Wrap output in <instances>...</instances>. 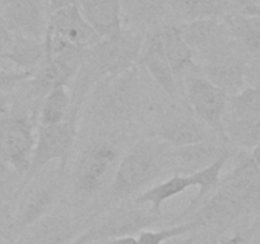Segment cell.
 Listing matches in <instances>:
<instances>
[{
    "mask_svg": "<svg viewBox=\"0 0 260 244\" xmlns=\"http://www.w3.org/2000/svg\"><path fill=\"white\" fill-rule=\"evenodd\" d=\"M259 205L260 169L251 154L241 150L235 154L232 169L191 221L198 229H223Z\"/></svg>",
    "mask_w": 260,
    "mask_h": 244,
    "instance_id": "6da1fadb",
    "label": "cell"
},
{
    "mask_svg": "<svg viewBox=\"0 0 260 244\" xmlns=\"http://www.w3.org/2000/svg\"><path fill=\"white\" fill-rule=\"evenodd\" d=\"M174 146L158 138L141 140L132 146L117 166L111 182L114 198L141 195L144 188L166 171H172Z\"/></svg>",
    "mask_w": 260,
    "mask_h": 244,
    "instance_id": "7a4b0ae2",
    "label": "cell"
},
{
    "mask_svg": "<svg viewBox=\"0 0 260 244\" xmlns=\"http://www.w3.org/2000/svg\"><path fill=\"white\" fill-rule=\"evenodd\" d=\"M101 41L99 34L84 19L78 6H68L51 13L47 24L46 51L62 49L89 50Z\"/></svg>",
    "mask_w": 260,
    "mask_h": 244,
    "instance_id": "3957f363",
    "label": "cell"
},
{
    "mask_svg": "<svg viewBox=\"0 0 260 244\" xmlns=\"http://www.w3.org/2000/svg\"><path fill=\"white\" fill-rule=\"evenodd\" d=\"M120 163L119 151L112 144L100 141L87 146L78 159L76 191L78 195L92 196L111 183Z\"/></svg>",
    "mask_w": 260,
    "mask_h": 244,
    "instance_id": "277c9868",
    "label": "cell"
},
{
    "mask_svg": "<svg viewBox=\"0 0 260 244\" xmlns=\"http://www.w3.org/2000/svg\"><path fill=\"white\" fill-rule=\"evenodd\" d=\"M77 107L72 109L68 118L61 124L52 126L39 125L31 168L27 177H34L40 173L51 161H59V173L62 174L76 139Z\"/></svg>",
    "mask_w": 260,
    "mask_h": 244,
    "instance_id": "5b68a950",
    "label": "cell"
},
{
    "mask_svg": "<svg viewBox=\"0 0 260 244\" xmlns=\"http://www.w3.org/2000/svg\"><path fill=\"white\" fill-rule=\"evenodd\" d=\"M142 38L134 33L121 31L119 36L109 39H101L92 47L88 54L92 68L99 76H119L133 69L136 61L141 56Z\"/></svg>",
    "mask_w": 260,
    "mask_h": 244,
    "instance_id": "8992f818",
    "label": "cell"
},
{
    "mask_svg": "<svg viewBox=\"0 0 260 244\" xmlns=\"http://www.w3.org/2000/svg\"><path fill=\"white\" fill-rule=\"evenodd\" d=\"M185 94L197 118L213 130L222 143L229 144L224 130V114L230 97L203 76H191L186 82Z\"/></svg>",
    "mask_w": 260,
    "mask_h": 244,
    "instance_id": "52a82bcc",
    "label": "cell"
},
{
    "mask_svg": "<svg viewBox=\"0 0 260 244\" xmlns=\"http://www.w3.org/2000/svg\"><path fill=\"white\" fill-rule=\"evenodd\" d=\"M34 122L27 116H8L0 121V159L22 177L28 176L35 148Z\"/></svg>",
    "mask_w": 260,
    "mask_h": 244,
    "instance_id": "ba28073f",
    "label": "cell"
},
{
    "mask_svg": "<svg viewBox=\"0 0 260 244\" xmlns=\"http://www.w3.org/2000/svg\"><path fill=\"white\" fill-rule=\"evenodd\" d=\"M182 38L194 52L197 66L230 49V37L226 23L219 19H198L177 26Z\"/></svg>",
    "mask_w": 260,
    "mask_h": 244,
    "instance_id": "9c48e42d",
    "label": "cell"
},
{
    "mask_svg": "<svg viewBox=\"0 0 260 244\" xmlns=\"http://www.w3.org/2000/svg\"><path fill=\"white\" fill-rule=\"evenodd\" d=\"M161 215L139 209H125L117 213L111 214L106 219L89 229L86 234L79 236L69 244H88L104 239H115L119 236L133 235L134 233H141L149 225L156 223Z\"/></svg>",
    "mask_w": 260,
    "mask_h": 244,
    "instance_id": "30bf717a",
    "label": "cell"
},
{
    "mask_svg": "<svg viewBox=\"0 0 260 244\" xmlns=\"http://www.w3.org/2000/svg\"><path fill=\"white\" fill-rule=\"evenodd\" d=\"M2 18L14 34L45 39L47 31L45 0H0Z\"/></svg>",
    "mask_w": 260,
    "mask_h": 244,
    "instance_id": "8fae6325",
    "label": "cell"
},
{
    "mask_svg": "<svg viewBox=\"0 0 260 244\" xmlns=\"http://www.w3.org/2000/svg\"><path fill=\"white\" fill-rule=\"evenodd\" d=\"M203 78L213 83L229 97L239 93L246 83V66L234 56L231 49L216 55L198 66Z\"/></svg>",
    "mask_w": 260,
    "mask_h": 244,
    "instance_id": "7c38bea8",
    "label": "cell"
},
{
    "mask_svg": "<svg viewBox=\"0 0 260 244\" xmlns=\"http://www.w3.org/2000/svg\"><path fill=\"white\" fill-rule=\"evenodd\" d=\"M139 61L147 69L153 80L158 84L159 88L164 89L165 93L170 97L176 96L177 80L165 52L161 26L152 29L148 34L142 47Z\"/></svg>",
    "mask_w": 260,
    "mask_h": 244,
    "instance_id": "4fadbf2b",
    "label": "cell"
},
{
    "mask_svg": "<svg viewBox=\"0 0 260 244\" xmlns=\"http://www.w3.org/2000/svg\"><path fill=\"white\" fill-rule=\"evenodd\" d=\"M78 8L101 39L121 33L122 0H79Z\"/></svg>",
    "mask_w": 260,
    "mask_h": 244,
    "instance_id": "5bb4252c",
    "label": "cell"
},
{
    "mask_svg": "<svg viewBox=\"0 0 260 244\" xmlns=\"http://www.w3.org/2000/svg\"><path fill=\"white\" fill-rule=\"evenodd\" d=\"M234 153L224 145H218L211 140L202 141L192 145L174 148L172 154V171L174 174L190 176L221 158L222 155Z\"/></svg>",
    "mask_w": 260,
    "mask_h": 244,
    "instance_id": "9a60e30c",
    "label": "cell"
},
{
    "mask_svg": "<svg viewBox=\"0 0 260 244\" xmlns=\"http://www.w3.org/2000/svg\"><path fill=\"white\" fill-rule=\"evenodd\" d=\"M211 129L201 119L189 116H174L159 128L157 138L174 148L192 145L211 139Z\"/></svg>",
    "mask_w": 260,
    "mask_h": 244,
    "instance_id": "2e32d148",
    "label": "cell"
},
{
    "mask_svg": "<svg viewBox=\"0 0 260 244\" xmlns=\"http://www.w3.org/2000/svg\"><path fill=\"white\" fill-rule=\"evenodd\" d=\"M234 153L226 154V155H222L221 158L217 159L214 163H212L211 166L206 167V168L201 169V171L195 172V173L190 174V181H191L192 187H198V193L190 201V204L187 205V208L182 211L180 215H177L174 219L172 223H179V221L184 220L187 215L192 213L195 209L198 208L202 204V201L212 193L213 191H216V188L218 187L219 182H221V174L223 171L224 164L229 161V159H231L234 156Z\"/></svg>",
    "mask_w": 260,
    "mask_h": 244,
    "instance_id": "e0dca14e",
    "label": "cell"
},
{
    "mask_svg": "<svg viewBox=\"0 0 260 244\" xmlns=\"http://www.w3.org/2000/svg\"><path fill=\"white\" fill-rule=\"evenodd\" d=\"M162 37H164V47L166 56L170 61L175 76L181 75L187 70H195L194 52L189 45L185 42L180 33L179 28L175 24H164L161 26Z\"/></svg>",
    "mask_w": 260,
    "mask_h": 244,
    "instance_id": "ac0fdd59",
    "label": "cell"
},
{
    "mask_svg": "<svg viewBox=\"0 0 260 244\" xmlns=\"http://www.w3.org/2000/svg\"><path fill=\"white\" fill-rule=\"evenodd\" d=\"M172 12L182 23L198 19H219L227 16L230 0H171Z\"/></svg>",
    "mask_w": 260,
    "mask_h": 244,
    "instance_id": "d6986e66",
    "label": "cell"
},
{
    "mask_svg": "<svg viewBox=\"0 0 260 244\" xmlns=\"http://www.w3.org/2000/svg\"><path fill=\"white\" fill-rule=\"evenodd\" d=\"M189 187H192L189 176L174 174L170 178L162 181L158 185L143 191L141 195L137 196L136 202L139 205H149L153 213L161 215L162 205L166 201L179 196L180 193L186 191Z\"/></svg>",
    "mask_w": 260,
    "mask_h": 244,
    "instance_id": "ffe728a7",
    "label": "cell"
},
{
    "mask_svg": "<svg viewBox=\"0 0 260 244\" xmlns=\"http://www.w3.org/2000/svg\"><path fill=\"white\" fill-rule=\"evenodd\" d=\"M45 54H46L45 39L14 34L6 61L12 63L21 70H34L44 61Z\"/></svg>",
    "mask_w": 260,
    "mask_h": 244,
    "instance_id": "44dd1931",
    "label": "cell"
},
{
    "mask_svg": "<svg viewBox=\"0 0 260 244\" xmlns=\"http://www.w3.org/2000/svg\"><path fill=\"white\" fill-rule=\"evenodd\" d=\"M55 196H56V188L54 186L40 188L36 192L31 193L19 208L12 226L16 230H23L39 221L42 216L49 213L51 206L54 205Z\"/></svg>",
    "mask_w": 260,
    "mask_h": 244,
    "instance_id": "7402d4cb",
    "label": "cell"
},
{
    "mask_svg": "<svg viewBox=\"0 0 260 244\" xmlns=\"http://www.w3.org/2000/svg\"><path fill=\"white\" fill-rule=\"evenodd\" d=\"M232 38L239 41L247 51L260 55V17L234 14L223 18Z\"/></svg>",
    "mask_w": 260,
    "mask_h": 244,
    "instance_id": "603a6c76",
    "label": "cell"
},
{
    "mask_svg": "<svg viewBox=\"0 0 260 244\" xmlns=\"http://www.w3.org/2000/svg\"><path fill=\"white\" fill-rule=\"evenodd\" d=\"M71 111V94L67 86L56 87L42 99L39 112V125L52 126L61 124L68 118Z\"/></svg>",
    "mask_w": 260,
    "mask_h": 244,
    "instance_id": "cb8c5ba5",
    "label": "cell"
},
{
    "mask_svg": "<svg viewBox=\"0 0 260 244\" xmlns=\"http://www.w3.org/2000/svg\"><path fill=\"white\" fill-rule=\"evenodd\" d=\"M260 117V92L247 86L229 98L224 121H250Z\"/></svg>",
    "mask_w": 260,
    "mask_h": 244,
    "instance_id": "d4e9b609",
    "label": "cell"
},
{
    "mask_svg": "<svg viewBox=\"0 0 260 244\" xmlns=\"http://www.w3.org/2000/svg\"><path fill=\"white\" fill-rule=\"evenodd\" d=\"M171 0H122V9L137 23L151 22Z\"/></svg>",
    "mask_w": 260,
    "mask_h": 244,
    "instance_id": "484cf974",
    "label": "cell"
},
{
    "mask_svg": "<svg viewBox=\"0 0 260 244\" xmlns=\"http://www.w3.org/2000/svg\"><path fill=\"white\" fill-rule=\"evenodd\" d=\"M197 225L194 221H189L185 224H179V225H172L170 228L159 229V230H149L144 229L139 233L138 240L139 244H165L169 240L179 236L185 235L187 233L197 230Z\"/></svg>",
    "mask_w": 260,
    "mask_h": 244,
    "instance_id": "4316f807",
    "label": "cell"
},
{
    "mask_svg": "<svg viewBox=\"0 0 260 244\" xmlns=\"http://www.w3.org/2000/svg\"><path fill=\"white\" fill-rule=\"evenodd\" d=\"M13 38L14 33L8 28V26L4 23L3 18L0 17V61H6L7 54L9 52Z\"/></svg>",
    "mask_w": 260,
    "mask_h": 244,
    "instance_id": "83f0119b",
    "label": "cell"
},
{
    "mask_svg": "<svg viewBox=\"0 0 260 244\" xmlns=\"http://www.w3.org/2000/svg\"><path fill=\"white\" fill-rule=\"evenodd\" d=\"M167 244H214L213 238L211 235H202V234H195V235L190 236V238H175L169 240Z\"/></svg>",
    "mask_w": 260,
    "mask_h": 244,
    "instance_id": "f1b7e54d",
    "label": "cell"
},
{
    "mask_svg": "<svg viewBox=\"0 0 260 244\" xmlns=\"http://www.w3.org/2000/svg\"><path fill=\"white\" fill-rule=\"evenodd\" d=\"M246 82L250 87L260 92V65L246 69Z\"/></svg>",
    "mask_w": 260,
    "mask_h": 244,
    "instance_id": "f546056e",
    "label": "cell"
},
{
    "mask_svg": "<svg viewBox=\"0 0 260 244\" xmlns=\"http://www.w3.org/2000/svg\"><path fill=\"white\" fill-rule=\"evenodd\" d=\"M9 111H11V98L8 93L0 92V121L9 116Z\"/></svg>",
    "mask_w": 260,
    "mask_h": 244,
    "instance_id": "4dcf8cb0",
    "label": "cell"
},
{
    "mask_svg": "<svg viewBox=\"0 0 260 244\" xmlns=\"http://www.w3.org/2000/svg\"><path fill=\"white\" fill-rule=\"evenodd\" d=\"M107 244H139V240H138V236L125 235V236H119V238L111 239Z\"/></svg>",
    "mask_w": 260,
    "mask_h": 244,
    "instance_id": "1f68e13d",
    "label": "cell"
},
{
    "mask_svg": "<svg viewBox=\"0 0 260 244\" xmlns=\"http://www.w3.org/2000/svg\"><path fill=\"white\" fill-rule=\"evenodd\" d=\"M218 244H249V241L245 239V236L236 234V235L227 236V238L221 239Z\"/></svg>",
    "mask_w": 260,
    "mask_h": 244,
    "instance_id": "d6a6232c",
    "label": "cell"
},
{
    "mask_svg": "<svg viewBox=\"0 0 260 244\" xmlns=\"http://www.w3.org/2000/svg\"><path fill=\"white\" fill-rule=\"evenodd\" d=\"M236 4L242 7V11L246 8H251V7L260 6V0H232Z\"/></svg>",
    "mask_w": 260,
    "mask_h": 244,
    "instance_id": "836d02e7",
    "label": "cell"
},
{
    "mask_svg": "<svg viewBox=\"0 0 260 244\" xmlns=\"http://www.w3.org/2000/svg\"><path fill=\"white\" fill-rule=\"evenodd\" d=\"M250 154H251V158L254 159L255 164H256L260 169V143H257L256 145L251 149V153Z\"/></svg>",
    "mask_w": 260,
    "mask_h": 244,
    "instance_id": "e575fe53",
    "label": "cell"
},
{
    "mask_svg": "<svg viewBox=\"0 0 260 244\" xmlns=\"http://www.w3.org/2000/svg\"><path fill=\"white\" fill-rule=\"evenodd\" d=\"M242 13H244V14H250V16L260 17V6L251 7V8L244 9V11H242Z\"/></svg>",
    "mask_w": 260,
    "mask_h": 244,
    "instance_id": "d590c367",
    "label": "cell"
},
{
    "mask_svg": "<svg viewBox=\"0 0 260 244\" xmlns=\"http://www.w3.org/2000/svg\"><path fill=\"white\" fill-rule=\"evenodd\" d=\"M0 244H8V243H7V241H6V239L0 236Z\"/></svg>",
    "mask_w": 260,
    "mask_h": 244,
    "instance_id": "8d00e7d4",
    "label": "cell"
},
{
    "mask_svg": "<svg viewBox=\"0 0 260 244\" xmlns=\"http://www.w3.org/2000/svg\"><path fill=\"white\" fill-rule=\"evenodd\" d=\"M35 244H42V243H35ZM69 244V243H68Z\"/></svg>",
    "mask_w": 260,
    "mask_h": 244,
    "instance_id": "74e56055",
    "label": "cell"
}]
</instances>
